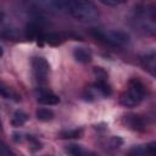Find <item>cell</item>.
Instances as JSON below:
<instances>
[{"mask_svg":"<svg viewBox=\"0 0 156 156\" xmlns=\"http://www.w3.org/2000/svg\"><path fill=\"white\" fill-rule=\"evenodd\" d=\"M67 11L78 21L83 22H90L98 18L99 11L98 7L90 2V1H82V0H74L68 1Z\"/></svg>","mask_w":156,"mask_h":156,"instance_id":"1","label":"cell"},{"mask_svg":"<svg viewBox=\"0 0 156 156\" xmlns=\"http://www.w3.org/2000/svg\"><path fill=\"white\" fill-rule=\"evenodd\" d=\"M145 96V87L138 79L129 80L126 90L121 95V102L127 107H133L139 105Z\"/></svg>","mask_w":156,"mask_h":156,"instance_id":"2","label":"cell"},{"mask_svg":"<svg viewBox=\"0 0 156 156\" xmlns=\"http://www.w3.org/2000/svg\"><path fill=\"white\" fill-rule=\"evenodd\" d=\"M94 35L99 40H102L106 44H110L112 46H126L130 41L129 34L123 30H118V29H111V30H106V32L95 30Z\"/></svg>","mask_w":156,"mask_h":156,"instance_id":"3","label":"cell"},{"mask_svg":"<svg viewBox=\"0 0 156 156\" xmlns=\"http://www.w3.org/2000/svg\"><path fill=\"white\" fill-rule=\"evenodd\" d=\"M32 68H33V73L34 77L37 79L38 83H45L49 76V71H50V66L48 63V61L44 57H33L32 60Z\"/></svg>","mask_w":156,"mask_h":156,"instance_id":"4","label":"cell"},{"mask_svg":"<svg viewBox=\"0 0 156 156\" xmlns=\"http://www.w3.org/2000/svg\"><path fill=\"white\" fill-rule=\"evenodd\" d=\"M37 7L44 10V11H49V12H61V11H67L68 7V1H38L35 2Z\"/></svg>","mask_w":156,"mask_h":156,"instance_id":"5","label":"cell"},{"mask_svg":"<svg viewBox=\"0 0 156 156\" xmlns=\"http://www.w3.org/2000/svg\"><path fill=\"white\" fill-rule=\"evenodd\" d=\"M127 156H155V143L133 146L129 149Z\"/></svg>","mask_w":156,"mask_h":156,"instance_id":"6","label":"cell"},{"mask_svg":"<svg viewBox=\"0 0 156 156\" xmlns=\"http://www.w3.org/2000/svg\"><path fill=\"white\" fill-rule=\"evenodd\" d=\"M66 151L68 152L69 156H98L96 152L83 147L82 145H77V144H71L67 146Z\"/></svg>","mask_w":156,"mask_h":156,"instance_id":"7","label":"cell"},{"mask_svg":"<svg viewBox=\"0 0 156 156\" xmlns=\"http://www.w3.org/2000/svg\"><path fill=\"white\" fill-rule=\"evenodd\" d=\"M38 102L43 105H57L60 102V98L51 91H41L38 96Z\"/></svg>","mask_w":156,"mask_h":156,"instance_id":"8","label":"cell"},{"mask_svg":"<svg viewBox=\"0 0 156 156\" xmlns=\"http://www.w3.org/2000/svg\"><path fill=\"white\" fill-rule=\"evenodd\" d=\"M73 56H74V58L77 61L83 62V63H87V62H89L91 60V54L85 48H76L73 50Z\"/></svg>","mask_w":156,"mask_h":156,"instance_id":"9","label":"cell"},{"mask_svg":"<svg viewBox=\"0 0 156 156\" xmlns=\"http://www.w3.org/2000/svg\"><path fill=\"white\" fill-rule=\"evenodd\" d=\"M0 96H2L4 99H7V100H15L17 101L18 100V95L17 93L9 85H6L5 83H0Z\"/></svg>","mask_w":156,"mask_h":156,"instance_id":"10","label":"cell"},{"mask_svg":"<svg viewBox=\"0 0 156 156\" xmlns=\"http://www.w3.org/2000/svg\"><path fill=\"white\" fill-rule=\"evenodd\" d=\"M143 66L151 74H155V66H156V63H155V54L154 52L144 56V58H143Z\"/></svg>","mask_w":156,"mask_h":156,"instance_id":"11","label":"cell"},{"mask_svg":"<svg viewBox=\"0 0 156 156\" xmlns=\"http://www.w3.org/2000/svg\"><path fill=\"white\" fill-rule=\"evenodd\" d=\"M127 119H128V124H129L133 129L140 130V129L144 128V121H143V118H141L140 116H136V115H134V116H128Z\"/></svg>","mask_w":156,"mask_h":156,"instance_id":"12","label":"cell"},{"mask_svg":"<svg viewBox=\"0 0 156 156\" xmlns=\"http://www.w3.org/2000/svg\"><path fill=\"white\" fill-rule=\"evenodd\" d=\"M37 118L39 121H43V122L51 121L54 118V112L49 108H39L37 111Z\"/></svg>","mask_w":156,"mask_h":156,"instance_id":"13","label":"cell"},{"mask_svg":"<svg viewBox=\"0 0 156 156\" xmlns=\"http://www.w3.org/2000/svg\"><path fill=\"white\" fill-rule=\"evenodd\" d=\"M27 119H28L27 113H24L23 111H16L15 115H13V117H12V124H13L15 127H20V126H22Z\"/></svg>","mask_w":156,"mask_h":156,"instance_id":"14","label":"cell"},{"mask_svg":"<svg viewBox=\"0 0 156 156\" xmlns=\"http://www.w3.org/2000/svg\"><path fill=\"white\" fill-rule=\"evenodd\" d=\"M0 156H16L13 151L7 146V144L4 143L1 139H0Z\"/></svg>","mask_w":156,"mask_h":156,"instance_id":"15","label":"cell"},{"mask_svg":"<svg viewBox=\"0 0 156 156\" xmlns=\"http://www.w3.org/2000/svg\"><path fill=\"white\" fill-rule=\"evenodd\" d=\"M79 134H80L79 130H73V132H66V133H63L62 135H63V138H76V136H78Z\"/></svg>","mask_w":156,"mask_h":156,"instance_id":"16","label":"cell"},{"mask_svg":"<svg viewBox=\"0 0 156 156\" xmlns=\"http://www.w3.org/2000/svg\"><path fill=\"white\" fill-rule=\"evenodd\" d=\"M101 2L102 4H105V5H118V4H123L124 1H105V0H101Z\"/></svg>","mask_w":156,"mask_h":156,"instance_id":"17","label":"cell"},{"mask_svg":"<svg viewBox=\"0 0 156 156\" xmlns=\"http://www.w3.org/2000/svg\"><path fill=\"white\" fill-rule=\"evenodd\" d=\"M4 20V12L2 11H0V22Z\"/></svg>","mask_w":156,"mask_h":156,"instance_id":"18","label":"cell"},{"mask_svg":"<svg viewBox=\"0 0 156 156\" xmlns=\"http://www.w3.org/2000/svg\"><path fill=\"white\" fill-rule=\"evenodd\" d=\"M0 56H2V48L0 46Z\"/></svg>","mask_w":156,"mask_h":156,"instance_id":"19","label":"cell"},{"mask_svg":"<svg viewBox=\"0 0 156 156\" xmlns=\"http://www.w3.org/2000/svg\"><path fill=\"white\" fill-rule=\"evenodd\" d=\"M0 128H1V124H0Z\"/></svg>","mask_w":156,"mask_h":156,"instance_id":"20","label":"cell"}]
</instances>
